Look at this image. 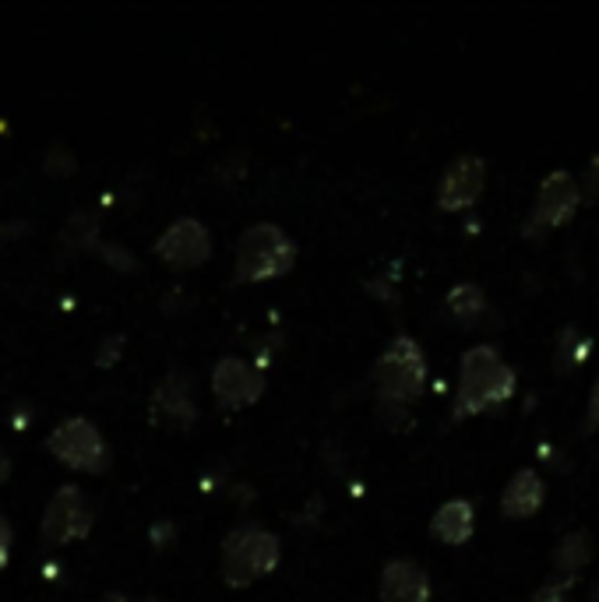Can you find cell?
<instances>
[{"mask_svg":"<svg viewBox=\"0 0 599 602\" xmlns=\"http://www.w3.org/2000/svg\"><path fill=\"white\" fill-rule=\"evenodd\" d=\"M515 371L505 363V356L497 353L494 345H473L462 353L459 363V388H455V401H452V420H470V416H479L494 406H505V401L515 395Z\"/></svg>","mask_w":599,"mask_h":602,"instance_id":"obj_1","label":"cell"},{"mask_svg":"<svg viewBox=\"0 0 599 602\" xmlns=\"http://www.w3.org/2000/svg\"><path fill=\"white\" fill-rule=\"evenodd\" d=\"M282 546L275 535L258 522H240L223 539V581L229 589H247L275 571Z\"/></svg>","mask_w":599,"mask_h":602,"instance_id":"obj_2","label":"cell"},{"mask_svg":"<svg viewBox=\"0 0 599 602\" xmlns=\"http://www.w3.org/2000/svg\"><path fill=\"white\" fill-rule=\"evenodd\" d=\"M374 384H377V398L385 401V406L409 409L427 388V356L420 342L409 339V334L392 339V345L374 363Z\"/></svg>","mask_w":599,"mask_h":602,"instance_id":"obj_3","label":"cell"},{"mask_svg":"<svg viewBox=\"0 0 599 602\" xmlns=\"http://www.w3.org/2000/svg\"><path fill=\"white\" fill-rule=\"evenodd\" d=\"M296 264V243L275 223H258L237 243V282H269Z\"/></svg>","mask_w":599,"mask_h":602,"instance_id":"obj_4","label":"cell"},{"mask_svg":"<svg viewBox=\"0 0 599 602\" xmlns=\"http://www.w3.org/2000/svg\"><path fill=\"white\" fill-rule=\"evenodd\" d=\"M46 447H49V455L68 468H75V473L95 476V473H106V465H110V447L103 441V433L95 430V423L81 420V416L64 420L46 438Z\"/></svg>","mask_w":599,"mask_h":602,"instance_id":"obj_5","label":"cell"},{"mask_svg":"<svg viewBox=\"0 0 599 602\" xmlns=\"http://www.w3.org/2000/svg\"><path fill=\"white\" fill-rule=\"evenodd\" d=\"M578 205H581L578 180L568 170H554L551 177L540 183L536 208H532L529 223H525V237L529 240H540L543 232L561 229L578 212Z\"/></svg>","mask_w":599,"mask_h":602,"instance_id":"obj_6","label":"cell"},{"mask_svg":"<svg viewBox=\"0 0 599 602\" xmlns=\"http://www.w3.org/2000/svg\"><path fill=\"white\" fill-rule=\"evenodd\" d=\"M92 504L78 487H60L43 511V539L49 546H68L92 532Z\"/></svg>","mask_w":599,"mask_h":602,"instance_id":"obj_7","label":"cell"},{"mask_svg":"<svg viewBox=\"0 0 599 602\" xmlns=\"http://www.w3.org/2000/svg\"><path fill=\"white\" fill-rule=\"evenodd\" d=\"M212 391L223 409H229V412L247 409L261 398L264 377H261V371H255V366L244 363L240 356H226V360L215 363V371H212Z\"/></svg>","mask_w":599,"mask_h":602,"instance_id":"obj_8","label":"cell"},{"mask_svg":"<svg viewBox=\"0 0 599 602\" xmlns=\"http://www.w3.org/2000/svg\"><path fill=\"white\" fill-rule=\"evenodd\" d=\"M484 183H487V162L479 156H459L438 183V208L441 212L473 208L479 194H484Z\"/></svg>","mask_w":599,"mask_h":602,"instance_id":"obj_9","label":"cell"},{"mask_svg":"<svg viewBox=\"0 0 599 602\" xmlns=\"http://www.w3.org/2000/svg\"><path fill=\"white\" fill-rule=\"evenodd\" d=\"M156 254L173 268H197L212 254V232L197 219H177L156 240Z\"/></svg>","mask_w":599,"mask_h":602,"instance_id":"obj_10","label":"cell"},{"mask_svg":"<svg viewBox=\"0 0 599 602\" xmlns=\"http://www.w3.org/2000/svg\"><path fill=\"white\" fill-rule=\"evenodd\" d=\"M152 420L159 427L188 430L197 420V406L191 395V380L184 374H166L152 395Z\"/></svg>","mask_w":599,"mask_h":602,"instance_id":"obj_11","label":"cell"},{"mask_svg":"<svg viewBox=\"0 0 599 602\" xmlns=\"http://www.w3.org/2000/svg\"><path fill=\"white\" fill-rule=\"evenodd\" d=\"M430 578L416 560L395 557L381 571V602H427Z\"/></svg>","mask_w":599,"mask_h":602,"instance_id":"obj_12","label":"cell"},{"mask_svg":"<svg viewBox=\"0 0 599 602\" xmlns=\"http://www.w3.org/2000/svg\"><path fill=\"white\" fill-rule=\"evenodd\" d=\"M543 497H546V487H543L536 468H519L501 493V514L505 518H532L543 508Z\"/></svg>","mask_w":599,"mask_h":602,"instance_id":"obj_13","label":"cell"},{"mask_svg":"<svg viewBox=\"0 0 599 602\" xmlns=\"http://www.w3.org/2000/svg\"><path fill=\"white\" fill-rule=\"evenodd\" d=\"M430 535L444 546H462L473 539V504L470 500H448L430 518Z\"/></svg>","mask_w":599,"mask_h":602,"instance_id":"obj_14","label":"cell"},{"mask_svg":"<svg viewBox=\"0 0 599 602\" xmlns=\"http://www.w3.org/2000/svg\"><path fill=\"white\" fill-rule=\"evenodd\" d=\"M444 310L455 325L462 328H476L487 317V296L473 282H459V286L444 296Z\"/></svg>","mask_w":599,"mask_h":602,"instance_id":"obj_15","label":"cell"},{"mask_svg":"<svg viewBox=\"0 0 599 602\" xmlns=\"http://www.w3.org/2000/svg\"><path fill=\"white\" fill-rule=\"evenodd\" d=\"M592 560V535L589 532H568L554 549V567L564 581H575V575Z\"/></svg>","mask_w":599,"mask_h":602,"instance_id":"obj_16","label":"cell"},{"mask_svg":"<svg viewBox=\"0 0 599 602\" xmlns=\"http://www.w3.org/2000/svg\"><path fill=\"white\" fill-rule=\"evenodd\" d=\"M589 353V339L581 334L578 328H561V339H557V363H561V371H575V366L586 360Z\"/></svg>","mask_w":599,"mask_h":602,"instance_id":"obj_17","label":"cell"},{"mask_svg":"<svg viewBox=\"0 0 599 602\" xmlns=\"http://www.w3.org/2000/svg\"><path fill=\"white\" fill-rule=\"evenodd\" d=\"M124 353V334H106L103 345L95 349V366H103V371H110V366L121 360Z\"/></svg>","mask_w":599,"mask_h":602,"instance_id":"obj_18","label":"cell"},{"mask_svg":"<svg viewBox=\"0 0 599 602\" xmlns=\"http://www.w3.org/2000/svg\"><path fill=\"white\" fill-rule=\"evenodd\" d=\"M575 581H564V578H557V581H546L543 589L532 595V602H568V589H572Z\"/></svg>","mask_w":599,"mask_h":602,"instance_id":"obj_19","label":"cell"},{"mask_svg":"<svg viewBox=\"0 0 599 602\" xmlns=\"http://www.w3.org/2000/svg\"><path fill=\"white\" fill-rule=\"evenodd\" d=\"M578 191H581V197L586 201H599V156L589 162V170H586V177H581V183H578Z\"/></svg>","mask_w":599,"mask_h":602,"instance_id":"obj_20","label":"cell"},{"mask_svg":"<svg viewBox=\"0 0 599 602\" xmlns=\"http://www.w3.org/2000/svg\"><path fill=\"white\" fill-rule=\"evenodd\" d=\"M8 557H11V522L0 514V567H8Z\"/></svg>","mask_w":599,"mask_h":602,"instance_id":"obj_21","label":"cell"},{"mask_svg":"<svg viewBox=\"0 0 599 602\" xmlns=\"http://www.w3.org/2000/svg\"><path fill=\"white\" fill-rule=\"evenodd\" d=\"M103 254H106L110 264H121V268H127V272L135 268V261L127 258V250H124V247H103Z\"/></svg>","mask_w":599,"mask_h":602,"instance_id":"obj_22","label":"cell"},{"mask_svg":"<svg viewBox=\"0 0 599 602\" xmlns=\"http://www.w3.org/2000/svg\"><path fill=\"white\" fill-rule=\"evenodd\" d=\"M589 427L599 430V377H596L592 391H589Z\"/></svg>","mask_w":599,"mask_h":602,"instance_id":"obj_23","label":"cell"},{"mask_svg":"<svg viewBox=\"0 0 599 602\" xmlns=\"http://www.w3.org/2000/svg\"><path fill=\"white\" fill-rule=\"evenodd\" d=\"M8 479H11V458L0 451V482H8Z\"/></svg>","mask_w":599,"mask_h":602,"instance_id":"obj_24","label":"cell"},{"mask_svg":"<svg viewBox=\"0 0 599 602\" xmlns=\"http://www.w3.org/2000/svg\"><path fill=\"white\" fill-rule=\"evenodd\" d=\"M103 602H135V599H127V595H121V592H106Z\"/></svg>","mask_w":599,"mask_h":602,"instance_id":"obj_25","label":"cell"}]
</instances>
